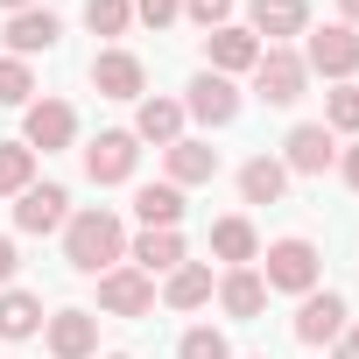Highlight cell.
I'll use <instances>...</instances> for the list:
<instances>
[{
  "label": "cell",
  "instance_id": "obj_2",
  "mask_svg": "<svg viewBox=\"0 0 359 359\" xmlns=\"http://www.w3.org/2000/svg\"><path fill=\"white\" fill-rule=\"evenodd\" d=\"M261 282L282 289V296H310V289L324 282V254H317L303 233H289V240H275V247L261 254Z\"/></svg>",
  "mask_w": 359,
  "mask_h": 359
},
{
  "label": "cell",
  "instance_id": "obj_14",
  "mask_svg": "<svg viewBox=\"0 0 359 359\" xmlns=\"http://www.w3.org/2000/svg\"><path fill=\"white\" fill-rule=\"evenodd\" d=\"M254 64H261V43H254V29L226 22V29H212V36H205V71H219V78H240V71H254Z\"/></svg>",
  "mask_w": 359,
  "mask_h": 359
},
{
  "label": "cell",
  "instance_id": "obj_30",
  "mask_svg": "<svg viewBox=\"0 0 359 359\" xmlns=\"http://www.w3.org/2000/svg\"><path fill=\"white\" fill-rule=\"evenodd\" d=\"M36 99V71L22 57H0V106H29Z\"/></svg>",
  "mask_w": 359,
  "mask_h": 359
},
{
  "label": "cell",
  "instance_id": "obj_10",
  "mask_svg": "<svg viewBox=\"0 0 359 359\" xmlns=\"http://www.w3.org/2000/svg\"><path fill=\"white\" fill-rule=\"evenodd\" d=\"M43 338H50V359H92L99 352V310H50Z\"/></svg>",
  "mask_w": 359,
  "mask_h": 359
},
{
  "label": "cell",
  "instance_id": "obj_20",
  "mask_svg": "<svg viewBox=\"0 0 359 359\" xmlns=\"http://www.w3.org/2000/svg\"><path fill=\"white\" fill-rule=\"evenodd\" d=\"M134 219H141V233H176L184 226V191L176 184H141L134 191Z\"/></svg>",
  "mask_w": 359,
  "mask_h": 359
},
{
  "label": "cell",
  "instance_id": "obj_32",
  "mask_svg": "<svg viewBox=\"0 0 359 359\" xmlns=\"http://www.w3.org/2000/svg\"><path fill=\"white\" fill-rule=\"evenodd\" d=\"M176 15H184V0H134V22H148V29H169Z\"/></svg>",
  "mask_w": 359,
  "mask_h": 359
},
{
  "label": "cell",
  "instance_id": "obj_38",
  "mask_svg": "<svg viewBox=\"0 0 359 359\" xmlns=\"http://www.w3.org/2000/svg\"><path fill=\"white\" fill-rule=\"evenodd\" d=\"M106 359H134V352H106Z\"/></svg>",
  "mask_w": 359,
  "mask_h": 359
},
{
  "label": "cell",
  "instance_id": "obj_28",
  "mask_svg": "<svg viewBox=\"0 0 359 359\" xmlns=\"http://www.w3.org/2000/svg\"><path fill=\"white\" fill-rule=\"evenodd\" d=\"M176 359H233V345H226L219 324H191L184 338H176Z\"/></svg>",
  "mask_w": 359,
  "mask_h": 359
},
{
  "label": "cell",
  "instance_id": "obj_17",
  "mask_svg": "<svg viewBox=\"0 0 359 359\" xmlns=\"http://www.w3.org/2000/svg\"><path fill=\"white\" fill-rule=\"evenodd\" d=\"M212 296H219V310H226L233 324H254V317L268 310V282H261V268H226Z\"/></svg>",
  "mask_w": 359,
  "mask_h": 359
},
{
  "label": "cell",
  "instance_id": "obj_37",
  "mask_svg": "<svg viewBox=\"0 0 359 359\" xmlns=\"http://www.w3.org/2000/svg\"><path fill=\"white\" fill-rule=\"evenodd\" d=\"M22 8H43V0H0V15H22Z\"/></svg>",
  "mask_w": 359,
  "mask_h": 359
},
{
  "label": "cell",
  "instance_id": "obj_1",
  "mask_svg": "<svg viewBox=\"0 0 359 359\" xmlns=\"http://www.w3.org/2000/svg\"><path fill=\"white\" fill-rule=\"evenodd\" d=\"M64 261H71L78 275L120 268V261H127V226H120V212H106V205L71 212V219H64Z\"/></svg>",
  "mask_w": 359,
  "mask_h": 359
},
{
  "label": "cell",
  "instance_id": "obj_15",
  "mask_svg": "<svg viewBox=\"0 0 359 359\" xmlns=\"http://www.w3.org/2000/svg\"><path fill=\"white\" fill-rule=\"evenodd\" d=\"M296 338H303V345L345 338V296H338V289H310V296L296 303Z\"/></svg>",
  "mask_w": 359,
  "mask_h": 359
},
{
  "label": "cell",
  "instance_id": "obj_11",
  "mask_svg": "<svg viewBox=\"0 0 359 359\" xmlns=\"http://www.w3.org/2000/svg\"><path fill=\"white\" fill-rule=\"evenodd\" d=\"M134 162H141V141H134L127 127H106V134L85 148V176H92V184H127Z\"/></svg>",
  "mask_w": 359,
  "mask_h": 359
},
{
  "label": "cell",
  "instance_id": "obj_6",
  "mask_svg": "<svg viewBox=\"0 0 359 359\" xmlns=\"http://www.w3.org/2000/svg\"><path fill=\"white\" fill-rule=\"evenodd\" d=\"M22 141L43 148V155H57V148L78 141V113H71L64 99H29V106H22Z\"/></svg>",
  "mask_w": 359,
  "mask_h": 359
},
{
  "label": "cell",
  "instance_id": "obj_12",
  "mask_svg": "<svg viewBox=\"0 0 359 359\" xmlns=\"http://www.w3.org/2000/svg\"><path fill=\"white\" fill-rule=\"evenodd\" d=\"M92 92L99 99H148V71L134 50H99L92 57Z\"/></svg>",
  "mask_w": 359,
  "mask_h": 359
},
{
  "label": "cell",
  "instance_id": "obj_22",
  "mask_svg": "<svg viewBox=\"0 0 359 359\" xmlns=\"http://www.w3.org/2000/svg\"><path fill=\"white\" fill-rule=\"evenodd\" d=\"M282 191H289L282 155H254V162H240V198H247V205H282Z\"/></svg>",
  "mask_w": 359,
  "mask_h": 359
},
{
  "label": "cell",
  "instance_id": "obj_31",
  "mask_svg": "<svg viewBox=\"0 0 359 359\" xmlns=\"http://www.w3.org/2000/svg\"><path fill=\"white\" fill-rule=\"evenodd\" d=\"M184 15L212 36V29H226V22H233V0H184Z\"/></svg>",
  "mask_w": 359,
  "mask_h": 359
},
{
  "label": "cell",
  "instance_id": "obj_39",
  "mask_svg": "<svg viewBox=\"0 0 359 359\" xmlns=\"http://www.w3.org/2000/svg\"><path fill=\"white\" fill-rule=\"evenodd\" d=\"M254 359H261V352H254Z\"/></svg>",
  "mask_w": 359,
  "mask_h": 359
},
{
  "label": "cell",
  "instance_id": "obj_24",
  "mask_svg": "<svg viewBox=\"0 0 359 359\" xmlns=\"http://www.w3.org/2000/svg\"><path fill=\"white\" fill-rule=\"evenodd\" d=\"M127 268L141 275H169V268H184V233H141L127 247Z\"/></svg>",
  "mask_w": 359,
  "mask_h": 359
},
{
  "label": "cell",
  "instance_id": "obj_13",
  "mask_svg": "<svg viewBox=\"0 0 359 359\" xmlns=\"http://www.w3.org/2000/svg\"><path fill=\"white\" fill-rule=\"evenodd\" d=\"M64 219H71V191L64 184H29L22 198H15V226L22 233H64Z\"/></svg>",
  "mask_w": 359,
  "mask_h": 359
},
{
  "label": "cell",
  "instance_id": "obj_34",
  "mask_svg": "<svg viewBox=\"0 0 359 359\" xmlns=\"http://www.w3.org/2000/svg\"><path fill=\"white\" fill-rule=\"evenodd\" d=\"M338 176H345V184H352V191H359V141H352V148H345V155H338Z\"/></svg>",
  "mask_w": 359,
  "mask_h": 359
},
{
  "label": "cell",
  "instance_id": "obj_19",
  "mask_svg": "<svg viewBox=\"0 0 359 359\" xmlns=\"http://www.w3.org/2000/svg\"><path fill=\"white\" fill-rule=\"evenodd\" d=\"M127 134L134 141H155V148L184 141V99H134V127Z\"/></svg>",
  "mask_w": 359,
  "mask_h": 359
},
{
  "label": "cell",
  "instance_id": "obj_3",
  "mask_svg": "<svg viewBox=\"0 0 359 359\" xmlns=\"http://www.w3.org/2000/svg\"><path fill=\"white\" fill-rule=\"evenodd\" d=\"M303 64H310V78H331V85H352V71H359V29L331 22V29L303 36Z\"/></svg>",
  "mask_w": 359,
  "mask_h": 359
},
{
  "label": "cell",
  "instance_id": "obj_16",
  "mask_svg": "<svg viewBox=\"0 0 359 359\" xmlns=\"http://www.w3.org/2000/svg\"><path fill=\"white\" fill-rule=\"evenodd\" d=\"M0 36H8V57H43V50H57V36H64V22L50 15V8H22V15H8V29H0Z\"/></svg>",
  "mask_w": 359,
  "mask_h": 359
},
{
  "label": "cell",
  "instance_id": "obj_33",
  "mask_svg": "<svg viewBox=\"0 0 359 359\" xmlns=\"http://www.w3.org/2000/svg\"><path fill=\"white\" fill-rule=\"evenodd\" d=\"M15 268H22V254H15V240H8V233H0V289L15 282Z\"/></svg>",
  "mask_w": 359,
  "mask_h": 359
},
{
  "label": "cell",
  "instance_id": "obj_26",
  "mask_svg": "<svg viewBox=\"0 0 359 359\" xmlns=\"http://www.w3.org/2000/svg\"><path fill=\"white\" fill-rule=\"evenodd\" d=\"M36 184V148L29 141H0V198H22Z\"/></svg>",
  "mask_w": 359,
  "mask_h": 359
},
{
  "label": "cell",
  "instance_id": "obj_27",
  "mask_svg": "<svg viewBox=\"0 0 359 359\" xmlns=\"http://www.w3.org/2000/svg\"><path fill=\"white\" fill-rule=\"evenodd\" d=\"M85 29L92 36H127L134 29V0H85Z\"/></svg>",
  "mask_w": 359,
  "mask_h": 359
},
{
  "label": "cell",
  "instance_id": "obj_29",
  "mask_svg": "<svg viewBox=\"0 0 359 359\" xmlns=\"http://www.w3.org/2000/svg\"><path fill=\"white\" fill-rule=\"evenodd\" d=\"M324 127L331 134H359V85H331L324 92Z\"/></svg>",
  "mask_w": 359,
  "mask_h": 359
},
{
  "label": "cell",
  "instance_id": "obj_7",
  "mask_svg": "<svg viewBox=\"0 0 359 359\" xmlns=\"http://www.w3.org/2000/svg\"><path fill=\"white\" fill-rule=\"evenodd\" d=\"M99 310L106 317H148L155 310V275H141V268H106L99 275Z\"/></svg>",
  "mask_w": 359,
  "mask_h": 359
},
{
  "label": "cell",
  "instance_id": "obj_9",
  "mask_svg": "<svg viewBox=\"0 0 359 359\" xmlns=\"http://www.w3.org/2000/svg\"><path fill=\"white\" fill-rule=\"evenodd\" d=\"M331 162H338V141H331V127H324V120L289 127V141H282V169H289V176H324Z\"/></svg>",
  "mask_w": 359,
  "mask_h": 359
},
{
  "label": "cell",
  "instance_id": "obj_4",
  "mask_svg": "<svg viewBox=\"0 0 359 359\" xmlns=\"http://www.w3.org/2000/svg\"><path fill=\"white\" fill-rule=\"evenodd\" d=\"M310 92V64H303V50H261V64H254V99H268V106H296Z\"/></svg>",
  "mask_w": 359,
  "mask_h": 359
},
{
  "label": "cell",
  "instance_id": "obj_21",
  "mask_svg": "<svg viewBox=\"0 0 359 359\" xmlns=\"http://www.w3.org/2000/svg\"><path fill=\"white\" fill-rule=\"evenodd\" d=\"M212 254H219L226 268H254V261H261V233H254V219H240V212L219 219V226H212Z\"/></svg>",
  "mask_w": 359,
  "mask_h": 359
},
{
  "label": "cell",
  "instance_id": "obj_35",
  "mask_svg": "<svg viewBox=\"0 0 359 359\" xmlns=\"http://www.w3.org/2000/svg\"><path fill=\"white\" fill-rule=\"evenodd\" d=\"M331 359H359V331H345V338H331Z\"/></svg>",
  "mask_w": 359,
  "mask_h": 359
},
{
  "label": "cell",
  "instance_id": "obj_25",
  "mask_svg": "<svg viewBox=\"0 0 359 359\" xmlns=\"http://www.w3.org/2000/svg\"><path fill=\"white\" fill-rule=\"evenodd\" d=\"M36 331H43V296L0 289V338H36Z\"/></svg>",
  "mask_w": 359,
  "mask_h": 359
},
{
  "label": "cell",
  "instance_id": "obj_23",
  "mask_svg": "<svg viewBox=\"0 0 359 359\" xmlns=\"http://www.w3.org/2000/svg\"><path fill=\"white\" fill-rule=\"evenodd\" d=\"M212 289H219V282H212V268H205V261H184V268H169L162 303H169V310H205V303H212Z\"/></svg>",
  "mask_w": 359,
  "mask_h": 359
},
{
  "label": "cell",
  "instance_id": "obj_18",
  "mask_svg": "<svg viewBox=\"0 0 359 359\" xmlns=\"http://www.w3.org/2000/svg\"><path fill=\"white\" fill-rule=\"evenodd\" d=\"M162 169H169V184H176V191H191V184H212V176H219V148L184 134V141H169V148H162Z\"/></svg>",
  "mask_w": 359,
  "mask_h": 359
},
{
  "label": "cell",
  "instance_id": "obj_5",
  "mask_svg": "<svg viewBox=\"0 0 359 359\" xmlns=\"http://www.w3.org/2000/svg\"><path fill=\"white\" fill-rule=\"evenodd\" d=\"M247 29H254L261 50H289L296 36H310V0H254Z\"/></svg>",
  "mask_w": 359,
  "mask_h": 359
},
{
  "label": "cell",
  "instance_id": "obj_8",
  "mask_svg": "<svg viewBox=\"0 0 359 359\" xmlns=\"http://www.w3.org/2000/svg\"><path fill=\"white\" fill-rule=\"evenodd\" d=\"M184 113L205 120V127H233V120H240V85L219 78V71H198L191 92H184Z\"/></svg>",
  "mask_w": 359,
  "mask_h": 359
},
{
  "label": "cell",
  "instance_id": "obj_36",
  "mask_svg": "<svg viewBox=\"0 0 359 359\" xmlns=\"http://www.w3.org/2000/svg\"><path fill=\"white\" fill-rule=\"evenodd\" d=\"M338 15H345V29H359V0H338Z\"/></svg>",
  "mask_w": 359,
  "mask_h": 359
}]
</instances>
